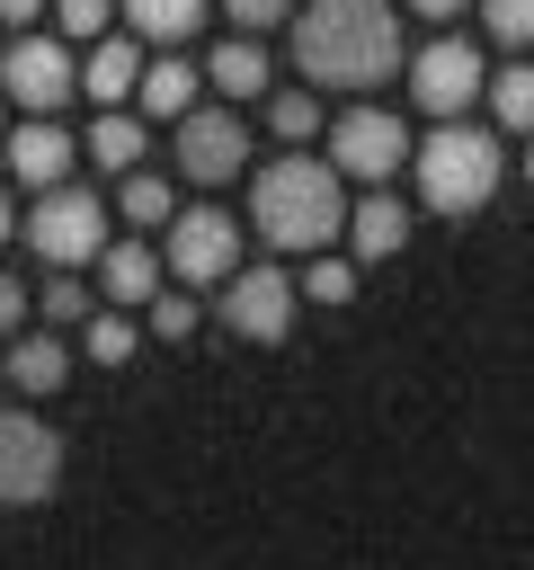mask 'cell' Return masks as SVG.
Returning a JSON list of instances; mask_svg holds the SVG:
<instances>
[{
	"instance_id": "ba28073f",
	"label": "cell",
	"mask_w": 534,
	"mask_h": 570,
	"mask_svg": "<svg viewBox=\"0 0 534 570\" xmlns=\"http://www.w3.org/2000/svg\"><path fill=\"white\" fill-rule=\"evenodd\" d=\"M481 80H490V62H481L472 36H436V45L409 53V98H418L436 125H445V116H472V107H481Z\"/></svg>"
},
{
	"instance_id": "277c9868",
	"label": "cell",
	"mask_w": 534,
	"mask_h": 570,
	"mask_svg": "<svg viewBox=\"0 0 534 570\" xmlns=\"http://www.w3.org/2000/svg\"><path fill=\"white\" fill-rule=\"evenodd\" d=\"M231 267H240V223L222 205H178L160 223V276H178L187 294L196 285H222Z\"/></svg>"
},
{
	"instance_id": "f1b7e54d",
	"label": "cell",
	"mask_w": 534,
	"mask_h": 570,
	"mask_svg": "<svg viewBox=\"0 0 534 570\" xmlns=\"http://www.w3.org/2000/svg\"><path fill=\"white\" fill-rule=\"evenodd\" d=\"M142 312H151V338H196V294L187 285H160Z\"/></svg>"
},
{
	"instance_id": "cb8c5ba5",
	"label": "cell",
	"mask_w": 534,
	"mask_h": 570,
	"mask_svg": "<svg viewBox=\"0 0 534 570\" xmlns=\"http://www.w3.org/2000/svg\"><path fill=\"white\" fill-rule=\"evenodd\" d=\"M294 294H303V303H347V294H356V258H329V249H312V267L294 276Z\"/></svg>"
},
{
	"instance_id": "7a4b0ae2",
	"label": "cell",
	"mask_w": 534,
	"mask_h": 570,
	"mask_svg": "<svg viewBox=\"0 0 534 570\" xmlns=\"http://www.w3.org/2000/svg\"><path fill=\"white\" fill-rule=\"evenodd\" d=\"M338 214H347V178L329 160H312V151H285V160H267L249 178V223H258L267 249H303L312 258V249L338 240Z\"/></svg>"
},
{
	"instance_id": "52a82bcc",
	"label": "cell",
	"mask_w": 534,
	"mask_h": 570,
	"mask_svg": "<svg viewBox=\"0 0 534 570\" xmlns=\"http://www.w3.org/2000/svg\"><path fill=\"white\" fill-rule=\"evenodd\" d=\"M62 481V436L36 410H0V508H36Z\"/></svg>"
},
{
	"instance_id": "7c38bea8",
	"label": "cell",
	"mask_w": 534,
	"mask_h": 570,
	"mask_svg": "<svg viewBox=\"0 0 534 570\" xmlns=\"http://www.w3.org/2000/svg\"><path fill=\"white\" fill-rule=\"evenodd\" d=\"M0 151H9V178H18V187H62L71 160H80V142H71L62 116H18V125L0 134Z\"/></svg>"
},
{
	"instance_id": "e575fe53",
	"label": "cell",
	"mask_w": 534,
	"mask_h": 570,
	"mask_svg": "<svg viewBox=\"0 0 534 570\" xmlns=\"http://www.w3.org/2000/svg\"><path fill=\"white\" fill-rule=\"evenodd\" d=\"M0 134H9V116H0Z\"/></svg>"
},
{
	"instance_id": "7402d4cb",
	"label": "cell",
	"mask_w": 534,
	"mask_h": 570,
	"mask_svg": "<svg viewBox=\"0 0 534 570\" xmlns=\"http://www.w3.org/2000/svg\"><path fill=\"white\" fill-rule=\"evenodd\" d=\"M481 98H490V134H525V116H534V71L507 62V71L481 80Z\"/></svg>"
},
{
	"instance_id": "9c48e42d",
	"label": "cell",
	"mask_w": 534,
	"mask_h": 570,
	"mask_svg": "<svg viewBox=\"0 0 534 570\" xmlns=\"http://www.w3.org/2000/svg\"><path fill=\"white\" fill-rule=\"evenodd\" d=\"M409 160V134H400V116L392 107H347V116H329V169L338 178H356V187H383L392 169Z\"/></svg>"
},
{
	"instance_id": "836d02e7",
	"label": "cell",
	"mask_w": 534,
	"mask_h": 570,
	"mask_svg": "<svg viewBox=\"0 0 534 570\" xmlns=\"http://www.w3.org/2000/svg\"><path fill=\"white\" fill-rule=\"evenodd\" d=\"M9 232H18V205H9V187H0V249H9Z\"/></svg>"
},
{
	"instance_id": "4dcf8cb0",
	"label": "cell",
	"mask_w": 534,
	"mask_h": 570,
	"mask_svg": "<svg viewBox=\"0 0 534 570\" xmlns=\"http://www.w3.org/2000/svg\"><path fill=\"white\" fill-rule=\"evenodd\" d=\"M18 321H27V285L0 276V338H18Z\"/></svg>"
},
{
	"instance_id": "30bf717a",
	"label": "cell",
	"mask_w": 534,
	"mask_h": 570,
	"mask_svg": "<svg viewBox=\"0 0 534 570\" xmlns=\"http://www.w3.org/2000/svg\"><path fill=\"white\" fill-rule=\"evenodd\" d=\"M169 151H178V178L222 187V178H240V160H249V125H240L231 107H187V116L169 125Z\"/></svg>"
},
{
	"instance_id": "44dd1931",
	"label": "cell",
	"mask_w": 534,
	"mask_h": 570,
	"mask_svg": "<svg viewBox=\"0 0 534 570\" xmlns=\"http://www.w3.org/2000/svg\"><path fill=\"white\" fill-rule=\"evenodd\" d=\"M116 214H125V232H160V223L178 214V187L151 178V169H125V178H116Z\"/></svg>"
},
{
	"instance_id": "4fadbf2b",
	"label": "cell",
	"mask_w": 534,
	"mask_h": 570,
	"mask_svg": "<svg viewBox=\"0 0 534 570\" xmlns=\"http://www.w3.org/2000/svg\"><path fill=\"white\" fill-rule=\"evenodd\" d=\"M338 232H347V258H356V267L400 258V249H409V205H400L392 187H365V196L338 214Z\"/></svg>"
},
{
	"instance_id": "1f68e13d",
	"label": "cell",
	"mask_w": 534,
	"mask_h": 570,
	"mask_svg": "<svg viewBox=\"0 0 534 570\" xmlns=\"http://www.w3.org/2000/svg\"><path fill=\"white\" fill-rule=\"evenodd\" d=\"M44 18V0H0V27H36Z\"/></svg>"
},
{
	"instance_id": "ffe728a7",
	"label": "cell",
	"mask_w": 534,
	"mask_h": 570,
	"mask_svg": "<svg viewBox=\"0 0 534 570\" xmlns=\"http://www.w3.org/2000/svg\"><path fill=\"white\" fill-rule=\"evenodd\" d=\"M196 80H214L222 98H258V89H267V45H258V36H231V45H214V53L196 62Z\"/></svg>"
},
{
	"instance_id": "ac0fdd59",
	"label": "cell",
	"mask_w": 534,
	"mask_h": 570,
	"mask_svg": "<svg viewBox=\"0 0 534 570\" xmlns=\"http://www.w3.org/2000/svg\"><path fill=\"white\" fill-rule=\"evenodd\" d=\"M80 151H89L98 169H116V178H125V169H142V151H151V125H142L134 107H98V125H89V142H80Z\"/></svg>"
},
{
	"instance_id": "8fae6325",
	"label": "cell",
	"mask_w": 534,
	"mask_h": 570,
	"mask_svg": "<svg viewBox=\"0 0 534 570\" xmlns=\"http://www.w3.org/2000/svg\"><path fill=\"white\" fill-rule=\"evenodd\" d=\"M294 276L285 267H231L222 276V330L231 338H249V347H276L285 330H294Z\"/></svg>"
},
{
	"instance_id": "d6986e66",
	"label": "cell",
	"mask_w": 534,
	"mask_h": 570,
	"mask_svg": "<svg viewBox=\"0 0 534 570\" xmlns=\"http://www.w3.org/2000/svg\"><path fill=\"white\" fill-rule=\"evenodd\" d=\"M9 383H18V392H36V401H53V392L71 383V347H62L53 330H27V338L9 347Z\"/></svg>"
},
{
	"instance_id": "8992f818",
	"label": "cell",
	"mask_w": 534,
	"mask_h": 570,
	"mask_svg": "<svg viewBox=\"0 0 534 570\" xmlns=\"http://www.w3.org/2000/svg\"><path fill=\"white\" fill-rule=\"evenodd\" d=\"M0 89L27 116H62L80 98V53L62 36H18V45H0Z\"/></svg>"
},
{
	"instance_id": "e0dca14e",
	"label": "cell",
	"mask_w": 534,
	"mask_h": 570,
	"mask_svg": "<svg viewBox=\"0 0 534 570\" xmlns=\"http://www.w3.org/2000/svg\"><path fill=\"white\" fill-rule=\"evenodd\" d=\"M205 9H214V0H116L125 36H134V45H151V53H178V45L205 27Z\"/></svg>"
},
{
	"instance_id": "2e32d148",
	"label": "cell",
	"mask_w": 534,
	"mask_h": 570,
	"mask_svg": "<svg viewBox=\"0 0 534 570\" xmlns=\"http://www.w3.org/2000/svg\"><path fill=\"white\" fill-rule=\"evenodd\" d=\"M196 62L187 53H142V80H134V116L142 125H178L187 107H196Z\"/></svg>"
},
{
	"instance_id": "603a6c76",
	"label": "cell",
	"mask_w": 534,
	"mask_h": 570,
	"mask_svg": "<svg viewBox=\"0 0 534 570\" xmlns=\"http://www.w3.org/2000/svg\"><path fill=\"white\" fill-rule=\"evenodd\" d=\"M267 134H276L285 151H303V142L320 134V89H276V98H267Z\"/></svg>"
},
{
	"instance_id": "4316f807",
	"label": "cell",
	"mask_w": 534,
	"mask_h": 570,
	"mask_svg": "<svg viewBox=\"0 0 534 570\" xmlns=\"http://www.w3.org/2000/svg\"><path fill=\"white\" fill-rule=\"evenodd\" d=\"M481 9V27H490V45H507V53H525V36H534V0H472Z\"/></svg>"
},
{
	"instance_id": "d6a6232c",
	"label": "cell",
	"mask_w": 534,
	"mask_h": 570,
	"mask_svg": "<svg viewBox=\"0 0 534 570\" xmlns=\"http://www.w3.org/2000/svg\"><path fill=\"white\" fill-rule=\"evenodd\" d=\"M409 9H418V18H463L472 0H409Z\"/></svg>"
},
{
	"instance_id": "5b68a950",
	"label": "cell",
	"mask_w": 534,
	"mask_h": 570,
	"mask_svg": "<svg viewBox=\"0 0 534 570\" xmlns=\"http://www.w3.org/2000/svg\"><path fill=\"white\" fill-rule=\"evenodd\" d=\"M98 240H107V205L89 196V187H36V205H27V249L44 258V267H89L98 258Z\"/></svg>"
},
{
	"instance_id": "9a60e30c",
	"label": "cell",
	"mask_w": 534,
	"mask_h": 570,
	"mask_svg": "<svg viewBox=\"0 0 534 570\" xmlns=\"http://www.w3.org/2000/svg\"><path fill=\"white\" fill-rule=\"evenodd\" d=\"M142 53L151 45H134V36H89V53H80V98H98V107H125L134 98V80H142Z\"/></svg>"
},
{
	"instance_id": "d4e9b609",
	"label": "cell",
	"mask_w": 534,
	"mask_h": 570,
	"mask_svg": "<svg viewBox=\"0 0 534 570\" xmlns=\"http://www.w3.org/2000/svg\"><path fill=\"white\" fill-rule=\"evenodd\" d=\"M44 9H53V36L62 45H89V36L116 27V0H44Z\"/></svg>"
},
{
	"instance_id": "3957f363",
	"label": "cell",
	"mask_w": 534,
	"mask_h": 570,
	"mask_svg": "<svg viewBox=\"0 0 534 570\" xmlns=\"http://www.w3.org/2000/svg\"><path fill=\"white\" fill-rule=\"evenodd\" d=\"M409 169H418V205L436 214H481L507 178V134L472 125V116H445L436 134L409 142Z\"/></svg>"
},
{
	"instance_id": "83f0119b",
	"label": "cell",
	"mask_w": 534,
	"mask_h": 570,
	"mask_svg": "<svg viewBox=\"0 0 534 570\" xmlns=\"http://www.w3.org/2000/svg\"><path fill=\"white\" fill-rule=\"evenodd\" d=\"M36 303H44V321H89V312H98V294H89V285H80V276H71V267H53V276H44V294H36Z\"/></svg>"
},
{
	"instance_id": "484cf974",
	"label": "cell",
	"mask_w": 534,
	"mask_h": 570,
	"mask_svg": "<svg viewBox=\"0 0 534 570\" xmlns=\"http://www.w3.org/2000/svg\"><path fill=\"white\" fill-rule=\"evenodd\" d=\"M80 347H89L98 365H125V356H134V321H125V312H89V321H80Z\"/></svg>"
},
{
	"instance_id": "6da1fadb",
	"label": "cell",
	"mask_w": 534,
	"mask_h": 570,
	"mask_svg": "<svg viewBox=\"0 0 534 570\" xmlns=\"http://www.w3.org/2000/svg\"><path fill=\"white\" fill-rule=\"evenodd\" d=\"M294 71L303 89H383L400 71L392 0H294Z\"/></svg>"
},
{
	"instance_id": "5bb4252c",
	"label": "cell",
	"mask_w": 534,
	"mask_h": 570,
	"mask_svg": "<svg viewBox=\"0 0 534 570\" xmlns=\"http://www.w3.org/2000/svg\"><path fill=\"white\" fill-rule=\"evenodd\" d=\"M98 303L107 312H134V303H151L160 294V249L151 240H98Z\"/></svg>"
},
{
	"instance_id": "f546056e",
	"label": "cell",
	"mask_w": 534,
	"mask_h": 570,
	"mask_svg": "<svg viewBox=\"0 0 534 570\" xmlns=\"http://www.w3.org/2000/svg\"><path fill=\"white\" fill-rule=\"evenodd\" d=\"M214 9H222L231 27H249V36H258V27H276V18H294V0H214Z\"/></svg>"
}]
</instances>
